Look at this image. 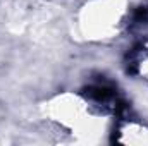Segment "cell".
Returning a JSON list of instances; mask_svg holds the SVG:
<instances>
[{"instance_id":"6da1fadb","label":"cell","mask_w":148,"mask_h":146,"mask_svg":"<svg viewBox=\"0 0 148 146\" xmlns=\"http://www.w3.org/2000/svg\"><path fill=\"white\" fill-rule=\"evenodd\" d=\"M127 14V0H86L77 12L81 36L102 41L115 36Z\"/></svg>"},{"instance_id":"7a4b0ae2","label":"cell","mask_w":148,"mask_h":146,"mask_svg":"<svg viewBox=\"0 0 148 146\" xmlns=\"http://www.w3.org/2000/svg\"><path fill=\"white\" fill-rule=\"evenodd\" d=\"M119 141L126 145H148V127L141 124L129 122L119 131Z\"/></svg>"}]
</instances>
